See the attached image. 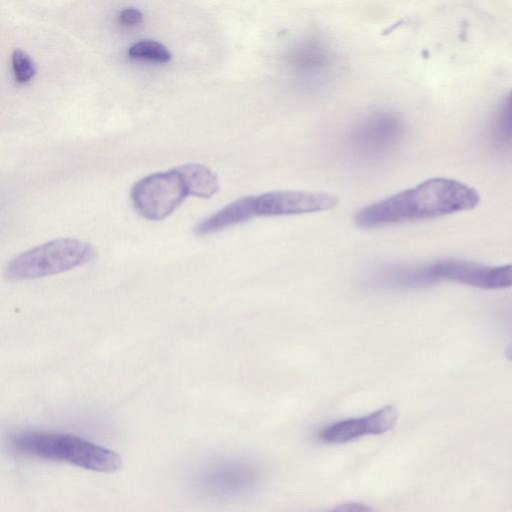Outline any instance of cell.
Here are the masks:
<instances>
[{
    "mask_svg": "<svg viewBox=\"0 0 512 512\" xmlns=\"http://www.w3.org/2000/svg\"><path fill=\"white\" fill-rule=\"evenodd\" d=\"M478 192L455 179L435 177L361 208L354 216L363 229L426 220L474 209Z\"/></svg>",
    "mask_w": 512,
    "mask_h": 512,
    "instance_id": "6da1fadb",
    "label": "cell"
},
{
    "mask_svg": "<svg viewBox=\"0 0 512 512\" xmlns=\"http://www.w3.org/2000/svg\"><path fill=\"white\" fill-rule=\"evenodd\" d=\"M452 281L487 290L512 286V263L486 266L464 260H437L423 264L385 263L374 267L366 283L377 290H408Z\"/></svg>",
    "mask_w": 512,
    "mask_h": 512,
    "instance_id": "7a4b0ae2",
    "label": "cell"
},
{
    "mask_svg": "<svg viewBox=\"0 0 512 512\" xmlns=\"http://www.w3.org/2000/svg\"><path fill=\"white\" fill-rule=\"evenodd\" d=\"M9 446L22 456L66 462L101 473L115 472L122 465L116 452L68 433L20 431L10 436Z\"/></svg>",
    "mask_w": 512,
    "mask_h": 512,
    "instance_id": "3957f363",
    "label": "cell"
},
{
    "mask_svg": "<svg viewBox=\"0 0 512 512\" xmlns=\"http://www.w3.org/2000/svg\"><path fill=\"white\" fill-rule=\"evenodd\" d=\"M286 80L305 92H317L331 86L341 71L337 50L322 36L304 35L290 42L279 56Z\"/></svg>",
    "mask_w": 512,
    "mask_h": 512,
    "instance_id": "277c9868",
    "label": "cell"
},
{
    "mask_svg": "<svg viewBox=\"0 0 512 512\" xmlns=\"http://www.w3.org/2000/svg\"><path fill=\"white\" fill-rule=\"evenodd\" d=\"M96 256L95 248L84 241L59 238L31 248L14 257L6 266L8 280L38 279L82 266Z\"/></svg>",
    "mask_w": 512,
    "mask_h": 512,
    "instance_id": "5b68a950",
    "label": "cell"
},
{
    "mask_svg": "<svg viewBox=\"0 0 512 512\" xmlns=\"http://www.w3.org/2000/svg\"><path fill=\"white\" fill-rule=\"evenodd\" d=\"M403 119L389 109H376L358 118L348 129L345 144L357 161L373 163L386 159L402 143Z\"/></svg>",
    "mask_w": 512,
    "mask_h": 512,
    "instance_id": "8992f818",
    "label": "cell"
},
{
    "mask_svg": "<svg viewBox=\"0 0 512 512\" xmlns=\"http://www.w3.org/2000/svg\"><path fill=\"white\" fill-rule=\"evenodd\" d=\"M187 196L177 168L150 174L137 181L131 189V200L136 211L153 221L169 216Z\"/></svg>",
    "mask_w": 512,
    "mask_h": 512,
    "instance_id": "52a82bcc",
    "label": "cell"
},
{
    "mask_svg": "<svg viewBox=\"0 0 512 512\" xmlns=\"http://www.w3.org/2000/svg\"><path fill=\"white\" fill-rule=\"evenodd\" d=\"M250 218L256 216H289L333 209L336 196L298 190H278L245 196Z\"/></svg>",
    "mask_w": 512,
    "mask_h": 512,
    "instance_id": "ba28073f",
    "label": "cell"
},
{
    "mask_svg": "<svg viewBox=\"0 0 512 512\" xmlns=\"http://www.w3.org/2000/svg\"><path fill=\"white\" fill-rule=\"evenodd\" d=\"M397 419V408L386 405L366 416L332 423L319 432V438L325 443L343 444L365 435L383 434L395 426Z\"/></svg>",
    "mask_w": 512,
    "mask_h": 512,
    "instance_id": "9c48e42d",
    "label": "cell"
},
{
    "mask_svg": "<svg viewBox=\"0 0 512 512\" xmlns=\"http://www.w3.org/2000/svg\"><path fill=\"white\" fill-rule=\"evenodd\" d=\"M176 168L183 179L188 195L210 198L219 190L216 174L205 165L188 163Z\"/></svg>",
    "mask_w": 512,
    "mask_h": 512,
    "instance_id": "30bf717a",
    "label": "cell"
},
{
    "mask_svg": "<svg viewBox=\"0 0 512 512\" xmlns=\"http://www.w3.org/2000/svg\"><path fill=\"white\" fill-rule=\"evenodd\" d=\"M212 476H216L211 480L213 484H216V489L230 491L242 489L250 484L253 472L245 466L229 465L224 469L213 471Z\"/></svg>",
    "mask_w": 512,
    "mask_h": 512,
    "instance_id": "8fae6325",
    "label": "cell"
},
{
    "mask_svg": "<svg viewBox=\"0 0 512 512\" xmlns=\"http://www.w3.org/2000/svg\"><path fill=\"white\" fill-rule=\"evenodd\" d=\"M128 56L131 59L153 63H167L172 58L165 45L152 39H143L133 43L128 48Z\"/></svg>",
    "mask_w": 512,
    "mask_h": 512,
    "instance_id": "7c38bea8",
    "label": "cell"
},
{
    "mask_svg": "<svg viewBox=\"0 0 512 512\" xmlns=\"http://www.w3.org/2000/svg\"><path fill=\"white\" fill-rule=\"evenodd\" d=\"M492 131L498 144L512 147V91L507 94L499 107Z\"/></svg>",
    "mask_w": 512,
    "mask_h": 512,
    "instance_id": "4fadbf2b",
    "label": "cell"
},
{
    "mask_svg": "<svg viewBox=\"0 0 512 512\" xmlns=\"http://www.w3.org/2000/svg\"><path fill=\"white\" fill-rule=\"evenodd\" d=\"M14 78L17 83L25 84L36 74V66L32 58L23 50L16 49L11 55Z\"/></svg>",
    "mask_w": 512,
    "mask_h": 512,
    "instance_id": "5bb4252c",
    "label": "cell"
},
{
    "mask_svg": "<svg viewBox=\"0 0 512 512\" xmlns=\"http://www.w3.org/2000/svg\"><path fill=\"white\" fill-rule=\"evenodd\" d=\"M143 13L134 7H128L121 10L118 14V22L125 28H135L143 21Z\"/></svg>",
    "mask_w": 512,
    "mask_h": 512,
    "instance_id": "9a60e30c",
    "label": "cell"
},
{
    "mask_svg": "<svg viewBox=\"0 0 512 512\" xmlns=\"http://www.w3.org/2000/svg\"><path fill=\"white\" fill-rule=\"evenodd\" d=\"M330 512H374L372 508L362 503H347L335 507Z\"/></svg>",
    "mask_w": 512,
    "mask_h": 512,
    "instance_id": "2e32d148",
    "label": "cell"
}]
</instances>
